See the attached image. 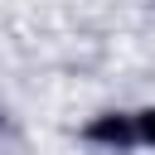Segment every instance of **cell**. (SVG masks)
I'll list each match as a JSON object with an SVG mask.
<instances>
[{
    "label": "cell",
    "instance_id": "cell-1",
    "mask_svg": "<svg viewBox=\"0 0 155 155\" xmlns=\"http://www.w3.org/2000/svg\"><path fill=\"white\" fill-rule=\"evenodd\" d=\"M136 131H140V136H145V140H150V145H155V111H145V116H140V121H136Z\"/></svg>",
    "mask_w": 155,
    "mask_h": 155
}]
</instances>
